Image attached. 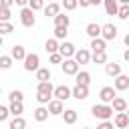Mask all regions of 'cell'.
<instances>
[{"label":"cell","mask_w":129,"mask_h":129,"mask_svg":"<svg viewBox=\"0 0 129 129\" xmlns=\"http://www.w3.org/2000/svg\"><path fill=\"white\" fill-rule=\"evenodd\" d=\"M91 113L97 119H109V117H113V107H111V103H99V105L91 107Z\"/></svg>","instance_id":"cell-1"},{"label":"cell","mask_w":129,"mask_h":129,"mask_svg":"<svg viewBox=\"0 0 129 129\" xmlns=\"http://www.w3.org/2000/svg\"><path fill=\"white\" fill-rule=\"evenodd\" d=\"M20 22H22V26H26V28H32V26L36 24L34 10H32L30 6H22V10H20Z\"/></svg>","instance_id":"cell-2"},{"label":"cell","mask_w":129,"mask_h":129,"mask_svg":"<svg viewBox=\"0 0 129 129\" xmlns=\"http://www.w3.org/2000/svg\"><path fill=\"white\" fill-rule=\"evenodd\" d=\"M38 67H40V56H38L36 52H26V56H24V71L32 73V71H36Z\"/></svg>","instance_id":"cell-3"},{"label":"cell","mask_w":129,"mask_h":129,"mask_svg":"<svg viewBox=\"0 0 129 129\" xmlns=\"http://www.w3.org/2000/svg\"><path fill=\"white\" fill-rule=\"evenodd\" d=\"M60 67H62V73L64 75H77L79 73V62L75 60V56H69V58H62V62H60Z\"/></svg>","instance_id":"cell-4"},{"label":"cell","mask_w":129,"mask_h":129,"mask_svg":"<svg viewBox=\"0 0 129 129\" xmlns=\"http://www.w3.org/2000/svg\"><path fill=\"white\" fill-rule=\"evenodd\" d=\"M115 97H117V89H115V87H103V89L99 91L101 103H111Z\"/></svg>","instance_id":"cell-5"},{"label":"cell","mask_w":129,"mask_h":129,"mask_svg":"<svg viewBox=\"0 0 129 129\" xmlns=\"http://www.w3.org/2000/svg\"><path fill=\"white\" fill-rule=\"evenodd\" d=\"M101 36H103L105 40H115V36H117V26L111 24V22L103 24V26H101Z\"/></svg>","instance_id":"cell-6"},{"label":"cell","mask_w":129,"mask_h":129,"mask_svg":"<svg viewBox=\"0 0 129 129\" xmlns=\"http://www.w3.org/2000/svg\"><path fill=\"white\" fill-rule=\"evenodd\" d=\"M52 97H56V99H60V101H67V99L73 97V89H69L67 85H58V87H54Z\"/></svg>","instance_id":"cell-7"},{"label":"cell","mask_w":129,"mask_h":129,"mask_svg":"<svg viewBox=\"0 0 129 129\" xmlns=\"http://www.w3.org/2000/svg\"><path fill=\"white\" fill-rule=\"evenodd\" d=\"M73 97L77 99V101H85L87 97H89V85H75L73 87Z\"/></svg>","instance_id":"cell-8"},{"label":"cell","mask_w":129,"mask_h":129,"mask_svg":"<svg viewBox=\"0 0 129 129\" xmlns=\"http://www.w3.org/2000/svg\"><path fill=\"white\" fill-rule=\"evenodd\" d=\"M113 87H115L117 91H127V89H129V75H123V73H119V75L115 77V83H113Z\"/></svg>","instance_id":"cell-9"},{"label":"cell","mask_w":129,"mask_h":129,"mask_svg":"<svg viewBox=\"0 0 129 129\" xmlns=\"http://www.w3.org/2000/svg\"><path fill=\"white\" fill-rule=\"evenodd\" d=\"M58 52L64 56V58H69V56H75V52H77V48H75V44L73 42H60L58 44Z\"/></svg>","instance_id":"cell-10"},{"label":"cell","mask_w":129,"mask_h":129,"mask_svg":"<svg viewBox=\"0 0 129 129\" xmlns=\"http://www.w3.org/2000/svg\"><path fill=\"white\" fill-rule=\"evenodd\" d=\"M48 111H50V115H62V111H64V107H62V101L60 99H50L48 101Z\"/></svg>","instance_id":"cell-11"},{"label":"cell","mask_w":129,"mask_h":129,"mask_svg":"<svg viewBox=\"0 0 129 129\" xmlns=\"http://www.w3.org/2000/svg\"><path fill=\"white\" fill-rule=\"evenodd\" d=\"M115 127H119V129H125V127H129V115H127V111H119L117 115H115Z\"/></svg>","instance_id":"cell-12"},{"label":"cell","mask_w":129,"mask_h":129,"mask_svg":"<svg viewBox=\"0 0 129 129\" xmlns=\"http://www.w3.org/2000/svg\"><path fill=\"white\" fill-rule=\"evenodd\" d=\"M75 60H77L79 64H87V62L91 60V52H89V48H79V50L75 52Z\"/></svg>","instance_id":"cell-13"},{"label":"cell","mask_w":129,"mask_h":129,"mask_svg":"<svg viewBox=\"0 0 129 129\" xmlns=\"http://www.w3.org/2000/svg\"><path fill=\"white\" fill-rule=\"evenodd\" d=\"M42 10H44V16H52V18H54V16L60 12V4H58L56 0H52V2H48V6H44Z\"/></svg>","instance_id":"cell-14"},{"label":"cell","mask_w":129,"mask_h":129,"mask_svg":"<svg viewBox=\"0 0 129 129\" xmlns=\"http://www.w3.org/2000/svg\"><path fill=\"white\" fill-rule=\"evenodd\" d=\"M105 4V12L109 16H117V10H119V0H103Z\"/></svg>","instance_id":"cell-15"},{"label":"cell","mask_w":129,"mask_h":129,"mask_svg":"<svg viewBox=\"0 0 129 129\" xmlns=\"http://www.w3.org/2000/svg\"><path fill=\"white\" fill-rule=\"evenodd\" d=\"M111 107H113V111L115 113H119V111H127V101L123 99V97H115L113 101H111Z\"/></svg>","instance_id":"cell-16"},{"label":"cell","mask_w":129,"mask_h":129,"mask_svg":"<svg viewBox=\"0 0 129 129\" xmlns=\"http://www.w3.org/2000/svg\"><path fill=\"white\" fill-rule=\"evenodd\" d=\"M48 115H50V111H48V107H36L34 109V119L38 121V123H42V121H46L48 119Z\"/></svg>","instance_id":"cell-17"},{"label":"cell","mask_w":129,"mask_h":129,"mask_svg":"<svg viewBox=\"0 0 129 129\" xmlns=\"http://www.w3.org/2000/svg\"><path fill=\"white\" fill-rule=\"evenodd\" d=\"M91 48L93 50H107V40L103 36H95V38H91Z\"/></svg>","instance_id":"cell-18"},{"label":"cell","mask_w":129,"mask_h":129,"mask_svg":"<svg viewBox=\"0 0 129 129\" xmlns=\"http://www.w3.org/2000/svg\"><path fill=\"white\" fill-rule=\"evenodd\" d=\"M91 60H93L95 64H105V62H107V50H93Z\"/></svg>","instance_id":"cell-19"},{"label":"cell","mask_w":129,"mask_h":129,"mask_svg":"<svg viewBox=\"0 0 129 129\" xmlns=\"http://www.w3.org/2000/svg\"><path fill=\"white\" fill-rule=\"evenodd\" d=\"M36 91H38V93H46V95H50V97H52V93H54V87H52V83H50V81H38V87H36Z\"/></svg>","instance_id":"cell-20"},{"label":"cell","mask_w":129,"mask_h":129,"mask_svg":"<svg viewBox=\"0 0 129 129\" xmlns=\"http://www.w3.org/2000/svg\"><path fill=\"white\" fill-rule=\"evenodd\" d=\"M85 32H87L91 38L101 36V24H97V22H89V24H87V28H85Z\"/></svg>","instance_id":"cell-21"},{"label":"cell","mask_w":129,"mask_h":129,"mask_svg":"<svg viewBox=\"0 0 129 129\" xmlns=\"http://www.w3.org/2000/svg\"><path fill=\"white\" fill-rule=\"evenodd\" d=\"M105 73L109 77H117L121 73V64L119 62H105Z\"/></svg>","instance_id":"cell-22"},{"label":"cell","mask_w":129,"mask_h":129,"mask_svg":"<svg viewBox=\"0 0 129 129\" xmlns=\"http://www.w3.org/2000/svg\"><path fill=\"white\" fill-rule=\"evenodd\" d=\"M77 111L75 109H67V111H62V119H64V123L67 125H75L77 123Z\"/></svg>","instance_id":"cell-23"},{"label":"cell","mask_w":129,"mask_h":129,"mask_svg":"<svg viewBox=\"0 0 129 129\" xmlns=\"http://www.w3.org/2000/svg\"><path fill=\"white\" fill-rule=\"evenodd\" d=\"M10 54H12V58H14V60H24V56H26V50H24V46H20V44H14Z\"/></svg>","instance_id":"cell-24"},{"label":"cell","mask_w":129,"mask_h":129,"mask_svg":"<svg viewBox=\"0 0 129 129\" xmlns=\"http://www.w3.org/2000/svg\"><path fill=\"white\" fill-rule=\"evenodd\" d=\"M34 73H36V81H50V69H46V67H38Z\"/></svg>","instance_id":"cell-25"},{"label":"cell","mask_w":129,"mask_h":129,"mask_svg":"<svg viewBox=\"0 0 129 129\" xmlns=\"http://www.w3.org/2000/svg\"><path fill=\"white\" fill-rule=\"evenodd\" d=\"M75 81H77L79 85H89V83H91V73H87V71H79V73L75 75Z\"/></svg>","instance_id":"cell-26"},{"label":"cell","mask_w":129,"mask_h":129,"mask_svg":"<svg viewBox=\"0 0 129 129\" xmlns=\"http://www.w3.org/2000/svg\"><path fill=\"white\" fill-rule=\"evenodd\" d=\"M69 24H71V18H69L67 14L58 12V14L54 16V26H67V28H69Z\"/></svg>","instance_id":"cell-27"},{"label":"cell","mask_w":129,"mask_h":129,"mask_svg":"<svg viewBox=\"0 0 129 129\" xmlns=\"http://www.w3.org/2000/svg\"><path fill=\"white\" fill-rule=\"evenodd\" d=\"M58 38H48L46 42H44V48H46V52L50 54V52H58Z\"/></svg>","instance_id":"cell-28"},{"label":"cell","mask_w":129,"mask_h":129,"mask_svg":"<svg viewBox=\"0 0 129 129\" xmlns=\"http://www.w3.org/2000/svg\"><path fill=\"white\" fill-rule=\"evenodd\" d=\"M10 113L12 115H22L24 113V105H22V101H10Z\"/></svg>","instance_id":"cell-29"},{"label":"cell","mask_w":129,"mask_h":129,"mask_svg":"<svg viewBox=\"0 0 129 129\" xmlns=\"http://www.w3.org/2000/svg\"><path fill=\"white\" fill-rule=\"evenodd\" d=\"M12 62H14L12 54H2V56H0V69H2V71H8V69L12 67Z\"/></svg>","instance_id":"cell-30"},{"label":"cell","mask_w":129,"mask_h":129,"mask_svg":"<svg viewBox=\"0 0 129 129\" xmlns=\"http://www.w3.org/2000/svg\"><path fill=\"white\" fill-rule=\"evenodd\" d=\"M24 127H26V121L20 115H14V119L10 121V129H24Z\"/></svg>","instance_id":"cell-31"},{"label":"cell","mask_w":129,"mask_h":129,"mask_svg":"<svg viewBox=\"0 0 129 129\" xmlns=\"http://www.w3.org/2000/svg\"><path fill=\"white\" fill-rule=\"evenodd\" d=\"M10 32H14V26L8 20H0V34L4 36V34H10Z\"/></svg>","instance_id":"cell-32"},{"label":"cell","mask_w":129,"mask_h":129,"mask_svg":"<svg viewBox=\"0 0 129 129\" xmlns=\"http://www.w3.org/2000/svg\"><path fill=\"white\" fill-rule=\"evenodd\" d=\"M117 16L127 20L129 18V4H119V10H117Z\"/></svg>","instance_id":"cell-33"},{"label":"cell","mask_w":129,"mask_h":129,"mask_svg":"<svg viewBox=\"0 0 129 129\" xmlns=\"http://www.w3.org/2000/svg\"><path fill=\"white\" fill-rule=\"evenodd\" d=\"M8 99H10V101H24V93L18 91V89H14V91H10Z\"/></svg>","instance_id":"cell-34"},{"label":"cell","mask_w":129,"mask_h":129,"mask_svg":"<svg viewBox=\"0 0 129 129\" xmlns=\"http://www.w3.org/2000/svg\"><path fill=\"white\" fill-rule=\"evenodd\" d=\"M67 36V26H54V38L62 40Z\"/></svg>","instance_id":"cell-35"},{"label":"cell","mask_w":129,"mask_h":129,"mask_svg":"<svg viewBox=\"0 0 129 129\" xmlns=\"http://www.w3.org/2000/svg\"><path fill=\"white\" fill-rule=\"evenodd\" d=\"M50 99H52L50 95H46V93H38V91H36V101H38L40 105H48Z\"/></svg>","instance_id":"cell-36"},{"label":"cell","mask_w":129,"mask_h":129,"mask_svg":"<svg viewBox=\"0 0 129 129\" xmlns=\"http://www.w3.org/2000/svg\"><path fill=\"white\" fill-rule=\"evenodd\" d=\"M28 6L36 12V10H42L44 8V0H28Z\"/></svg>","instance_id":"cell-37"},{"label":"cell","mask_w":129,"mask_h":129,"mask_svg":"<svg viewBox=\"0 0 129 129\" xmlns=\"http://www.w3.org/2000/svg\"><path fill=\"white\" fill-rule=\"evenodd\" d=\"M79 6V0H62V8L64 10H75Z\"/></svg>","instance_id":"cell-38"},{"label":"cell","mask_w":129,"mask_h":129,"mask_svg":"<svg viewBox=\"0 0 129 129\" xmlns=\"http://www.w3.org/2000/svg\"><path fill=\"white\" fill-rule=\"evenodd\" d=\"M62 58H64V56H62L60 52H50V62H52V64H60Z\"/></svg>","instance_id":"cell-39"},{"label":"cell","mask_w":129,"mask_h":129,"mask_svg":"<svg viewBox=\"0 0 129 129\" xmlns=\"http://www.w3.org/2000/svg\"><path fill=\"white\" fill-rule=\"evenodd\" d=\"M0 20H10V8L0 6Z\"/></svg>","instance_id":"cell-40"},{"label":"cell","mask_w":129,"mask_h":129,"mask_svg":"<svg viewBox=\"0 0 129 129\" xmlns=\"http://www.w3.org/2000/svg\"><path fill=\"white\" fill-rule=\"evenodd\" d=\"M8 115H10V109H8V107H4V105H0V123H2V121H6V119H8Z\"/></svg>","instance_id":"cell-41"},{"label":"cell","mask_w":129,"mask_h":129,"mask_svg":"<svg viewBox=\"0 0 129 129\" xmlns=\"http://www.w3.org/2000/svg\"><path fill=\"white\" fill-rule=\"evenodd\" d=\"M113 125H115V123H111L109 119H101V123H99L101 129H113Z\"/></svg>","instance_id":"cell-42"},{"label":"cell","mask_w":129,"mask_h":129,"mask_svg":"<svg viewBox=\"0 0 129 129\" xmlns=\"http://www.w3.org/2000/svg\"><path fill=\"white\" fill-rule=\"evenodd\" d=\"M14 4V0H0V6H6V8H10Z\"/></svg>","instance_id":"cell-43"},{"label":"cell","mask_w":129,"mask_h":129,"mask_svg":"<svg viewBox=\"0 0 129 129\" xmlns=\"http://www.w3.org/2000/svg\"><path fill=\"white\" fill-rule=\"evenodd\" d=\"M79 6L81 8H89L91 6V0H79Z\"/></svg>","instance_id":"cell-44"},{"label":"cell","mask_w":129,"mask_h":129,"mask_svg":"<svg viewBox=\"0 0 129 129\" xmlns=\"http://www.w3.org/2000/svg\"><path fill=\"white\" fill-rule=\"evenodd\" d=\"M14 2H16L18 6H26V4H28V0H14Z\"/></svg>","instance_id":"cell-45"},{"label":"cell","mask_w":129,"mask_h":129,"mask_svg":"<svg viewBox=\"0 0 129 129\" xmlns=\"http://www.w3.org/2000/svg\"><path fill=\"white\" fill-rule=\"evenodd\" d=\"M123 58H125V60H127V62H129V46H127V50H125V52H123Z\"/></svg>","instance_id":"cell-46"},{"label":"cell","mask_w":129,"mask_h":129,"mask_svg":"<svg viewBox=\"0 0 129 129\" xmlns=\"http://www.w3.org/2000/svg\"><path fill=\"white\" fill-rule=\"evenodd\" d=\"M99 4H103V0H91V6H99Z\"/></svg>","instance_id":"cell-47"},{"label":"cell","mask_w":129,"mask_h":129,"mask_svg":"<svg viewBox=\"0 0 129 129\" xmlns=\"http://www.w3.org/2000/svg\"><path fill=\"white\" fill-rule=\"evenodd\" d=\"M123 42H125V46H129V32L125 34V38H123Z\"/></svg>","instance_id":"cell-48"},{"label":"cell","mask_w":129,"mask_h":129,"mask_svg":"<svg viewBox=\"0 0 129 129\" xmlns=\"http://www.w3.org/2000/svg\"><path fill=\"white\" fill-rule=\"evenodd\" d=\"M119 4H129V0H119Z\"/></svg>","instance_id":"cell-49"},{"label":"cell","mask_w":129,"mask_h":129,"mask_svg":"<svg viewBox=\"0 0 129 129\" xmlns=\"http://www.w3.org/2000/svg\"><path fill=\"white\" fill-rule=\"evenodd\" d=\"M2 42H4V40H2V34H0V48H2Z\"/></svg>","instance_id":"cell-50"},{"label":"cell","mask_w":129,"mask_h":129,"mask_svg":"<svg viewBox=\"0 0 129 129\" xmlns=\"http://www.w3.org/2000/svg\"><path fill=\"white\" fill-rule=\"evenodd\" d=\"M127 115H129V107H127Z\"/></svg>","instance_id":"cell-51"},{"label":"cell","mask_w":129,"mask_h":129,"mask_svg":"<svg viewBox=\"0 0 129 129\" xmlns=\"http://www.w3.org/2000/svg\"><path fill=\"white\" fill-rule=\"evenodd\" d=\"M0 93H2V87H0Z\"/></svg>","instance_id":"cell-52"},{"label":"cell","mask_w":129,"mask_h":129,"mask_svg":"<svg viewBox=\"0 0 129 129\" xmlns=\"http://www.w3.org/2000/svg\"><path fill=\"white\" fill-rule=\"evenodd\" d=\"M127 22H129V18H127Z\"/></svg>","instance_id":"cell-53"},{"label":"cell","mask_w":129,"mask_h":129,"mask_svg":"<svg viewBox=\"0 0 129 129\" xmlns=\"http://www.w3.org/2000/svg\"><path fill=\"white\" fill-rule=\"evenodd\" d=\"M48 2H52V0H48Z\"/></svg>","instance_id":"cell-54"}]
</instances>
